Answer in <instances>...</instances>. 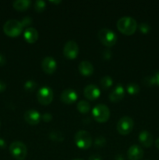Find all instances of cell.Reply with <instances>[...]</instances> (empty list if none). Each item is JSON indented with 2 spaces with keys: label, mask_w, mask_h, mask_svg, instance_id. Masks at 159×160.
Listing matches in <instances>:
<instances>
[{
  "label": "cell",
  "mask_w": 159,
  "mask_h": 160,
  "mask_svg": "<svg viewBox=\"0 0 159 160\" xmlns=\"http://www.w3.org/2000/svg\"><path fill=\"white\" fill-rule=\"evenodd\" d=\"M117 28L125 35H132L137 28V23L132 17H123L117 22Z\"/></svg>",
  "instance_id": "obj_1"
},
{
  "label": "cell",
  "mask_w": 159,
  "mask_h": 160,
  "mask_svg": "<svg viewBox=\"0 0 159 160\" xmlns=\"http://www.w3.org/2000/svg\"><path fill=\"white\" fill-rule=\"evenodd\" d=\"M98 37L103 45L108 47H112L117 42V35L113 31L107 28L101 29L98 33Z\"/></svg>",
  "instance_id": "obj_2"
},
{
  "label": "cell",
  "mask_w": 159,
  "mask_h": 160,
  "mask_svg": "<svg viewBox=\"0 0 159 160\" xmlns=\"http://www.w3.org/2000/svg\"><path fill=\"white\" fill-rule=\"evenodd\" d=\"M76 146L83 150L88 149L92 145V138L90 133L84 130L77 131L74 137Z\"/></svg>",
  "instance_id": "obj_3"
},
{
  "label": "cell",
  "mask_w": 159,
  "mask_h": 160,
  "mask_svg": "<svg viewBox=\"0 0 159 160\" xmlns=\"http://www.w3.org/2000/svg\"><path fill=\"white\" fill-rule=\"evenodd\" d=\"M23 26L20 21L17 20H9L3 25V31L10 38H16L23 31Z\"/></svg>",
  "instance_id": "obj_4"
},
{
  "label": "cell",
  "mask_w": 159,
  "mask_h": 160,
  "mask_svg": "<svg viewBox=\"0 0 159 160\" xmlns=\"http://www.w3.org/2000/svg\"><path fill=\"white\" fill-rule=\"evenodd\" d=\"M92 117L98 123H104L110 117V110L106 105L98 104L92 109Z\"/></svg>",
  "instance_id": "obj_5"
},
{
  "label": "cell",
  "mask_w": 159,
  "mask_h": 160,
  "mask_svg": "<svg viewBox=\"0 0 159 160\" xmlns=\"http://www.w3.org/2000/svg\"><path fill=\"white\" fill-rule=\"evenodd\" d=\"M9 152L17 160H24L27 155V148L21 142H13L9 145Z\"/></svg>",
  "instance_id": "obj_6"
},
{
  "label": "cell",
  "mask_w": 159,
  "mask_h": 160,
  "mask_svg": "<svg viewBox=\"0 0 159 160\" xmlns=\"http://www.w3.org/2000/svg\"><path fill=\"white\" fill-rule=\"evenodd\" d=\"M134 127V122L129 117H123L118 121L117 131L122 135H127L132 131Z\"/></svg>",
  "instance_id": "obj_7"
},
{
  "label": "cell",
  "mask_w": 159,
  "mask_h": 160,
  "mask_svg": "<svg viewBox=\"0 0 159 160\" xmlns=\"http://www.w3.org/2000/svg\"><path fill=\"white\" fill-rule=\"evenodd\" d=\"M54 94L51 88L48 86L41 88L37 93V98L39 103L43 106H48L52 102Z\"/></svg>",
  "instance_id": "obj_8"
},
{
  "label": "cell",
  "mask_w": 159,
  "mask_h": 160,
  "mask_svg": "<svg viewBox=\"0 0 159 160\" xmlns=\"http://www.w3.org/2000/svg\"><path fill=\"white\" fill-rule=\"evenodd\" d=\"M79 46L74 41H69L65 43L63 48V54L69 59H74L79 54Z\"/></svg>",
  "instance_id": "obj_9"
},
{
  "label": "cell",
  "mask_w": 159,
  "mask_h": 160,
  "mask_svg": "<svg viewBox=\"0 0 159 160\" xmlns=\"http://www.w3.org/2000/svg\"><path fill=\"white\" fill-rule=\"evenodd\" d=\"M41 68L42 70L47 74H52L57 69L56 60L51 56H46L44 58L41 62Z\"/></svg>",
  "instance_id": "obj_10"
},
{
  "label": "cell",
  "mask_w": 159,
  "mask_h": 160,
  "mask_svg": "<svg viewBox=\"0 0 159 160\" xmlns=\"http://www.w3.org/2000/svg\"><path fill=\"white\" fill-rule=\"evenodd\" d=\"M23 118L28 124L31 126H35L40 123L41 120V116L39 113L38 111L34 110V109H29L25 112Z\"/></svg>",
  "instance_id": "obj_11"
},
{
  "label": "cell",
  "mask_w": 159,
  "mask_h": 160,
  "mask_svg": "<svg viewBox=\"0 0 159 160\" xmlns=\"http://www.w3.org/2000/svg\"><path fill=\"white\" fill-rule=\"evenodd\" d=\"M84 95L87 99L94 101L100 97L101 91H100L99 88L95 84H89V85L86 86L84 88Z\"/></svg>",
  "instance_id": "obj_12"
},
{
  "label": "cell",
  "mask_w": 159,
  "mask_h": 160,
  "mask_svg": "<svg viewBox=\"0 0 159 160\" xmlns=\"http://www.w3.org/2000/svg\"><path fill=\"white\" fill-rule=\"evenodd\" d=\"M78 95L76 91L71 88H67L62 92L60 95V100L63 103L70 105L74 103L77 100Z\"/></svg>",
  "instance_id": "obj_13"
},
{
  "label": "cell",
  "mask_w": 159,
  "mask_h": 160,
  "mask_svg": "<svg viewBox=\"0 0 159 160\" xmlns=\"http://www.w3.org/2000/svg\"><path fill=\"white\" fill-rule=\"evenodd\" d=\"M125 96V89L122 84H118L113 88V90L109 94V100L112 102H120Z\"/></svg>",
  "instance_id": "obj_14"
},
{
  "label": "cell",
  "mask_w": 159,
  "mask_h": 160,
  "mask_svg": "<svg viewBox=\"0 0 159 160\" xmlns=\"http://www.w3.org/2000/svg\"><path fill=\"white\" fill-rule=\"evenodd\" d=\"M143 156V150L138 145H132L127 151L129 160H140Z\"/></svg>",
  "instance_id": "obj_15"
},
{
  "label": "cell",
  "mask_w": 159,
  "mask_h": 160,
  "mask_svg": "<svg viewBox=\"0 0 159 160\" xmlns=\"http://www.w3.org/2000/svg\"><path fill=\"white\" fill-rule=\"evenodd\" d=\"M139 142L145 148H150L152 146L154 143V138L153 136L149 131H142L139 134Z\"/></svg>",
  "instance_id": "obj_16"
},
{
  "label": "cell",
  "mask_w": 159,
  "mask_h": 160,
  "mask_svg": "<svg viewBox=\"0 0 159 160\" xmlns=\"http://www.w3.org/2000/svg\"><path fill=\"white\" fill-rule=\"evenodd\" d=\"M23 37L27 43L34 44L37 42V38H38V33L35 28H28L25 30L24 33H23Z\"/></svg>",
  "instance_id": "obj_17"
},
{
  "label": "cell",
  "mask_w": 159,
  "mask_h": 160,
  "mask_svg": "<svg viewBox=\"0 0 159 160\" xmlns=\"http://www.w3.org/2000/svg\"><path fill=\"white\" fill-rule=\"evenodd\" d=\"M79 72L84 77H90L93 74L94 67L89 61H82L79 64Z\"/></svg>",
  "instance_id": "obj_18"
},
{
  "label": "cell",
  "mask_w": 159,
  "mask_h": 160,
  "mask_svg": "<svg viewBox=\"0 0 159 160\" xmlns=\"http://www.w3.org/2000/svg\"><path fill=\"white\" fill-rule=\"evenodd\" d=\"M31 1L30 0H17L13 2L12 6L15 9L18 11H24L30 7Z\"/></svg>",
  "instance_id": "obj_19"
},
{
  "label": "cell",
  "mask_w": 159,
  "mask_h": 160,
  "mask_svg": "<svg viewBox=\"0 0 159 160\" xmlns=\"http://www.w3.org/2000/svg\"><path fill=\"white\" fill-rule=\"evenodd\" d=\"M77 110L80 113H88L90 110V105L89 104L88 102L85 101V100H81L77 103Z\"/></svg>",
  "instance_id": "obj_20"
},
{
  "label": "cell",
  "mask_w": 159,
  "mask_h": 160,
  "mask_svg": "<svg viewBox=\"0 0 159 160\" xmlns=\"http://www.w3.org/2000/svg\"><path fill=\"white\" fill-rule=\"evenodd\" d=\"M140 86L136 83H129L126 86V92L130 95H136L140 92Z\"/></svg>",
  "instance_id": "obj_21"
},
{
  "label": "cell",
  "mask_w": 159,
  "mask_h": 160,
  "mask_svg": "<svg viewBox=\"0 0 159 160\" xmlns=\"http://www.w3.org/2000/svg\"><path fill=\"white\" fill-rule=\"evenodd\" d=\"M100 83H101V86L102 87V88L107 90V89H108L109 88H111L112 86L113 80H112V78H111L110 76L106 75V76L103 77V78H101Z\"/></svg>",
  "instance_id": "obj_22"
},
{
  "label": "cell",
  "mask_w": 159,
  "mask_h": 160,
  "mask_svg": "<svg viewBox=\"0 0 159 160\" xmlns=\"http://www.w3.org/2000/svg\"><path fill=\"white\" fill-rule=\"evenodd\" d=\"M49 138L54 142H62L64 139L62 132L59 131H52L49 134Z\"/></svg>",
  "instance_id": "obj_23"
},
{
  "label": "cell",
  "mask_w": 159,
  "mask_h": 160,
  "mask_svg": "<svg viewBox=\"0 0 159 160\" xmlns=\"http://www.w3.org/2000/svg\"><path fill=\"white\" fill-rule=\"evenodd\" d=\"M37 88V84L33 80H28L24 84V89L28 92H33Z\"/></svg>",
  "instance_id": "obj_24"
},
{
  "label": "cell",
  "mask_w": 159,
  "mask_h": 160,
  "mask_svg": "<svg viewBox=\"0 0 159 160\" xmlns=\"http://www.w3.org/2000/svg\"><path fill=\"white\" fill-rule=\"evenodd\" d=\"M45 7H46V3L45 1H42V0H38V1H36L34 3V10L36 12H43L45 10Z\"/></svg>",
  "instance_id": "obj_25"
},
{
  "label": "cell",
  "mask_w": 159,
  "mask_h": 160,
  "mask_svg": "<svg viewBox=\"0 0 159 160\" xmlns=\"http://www.w3.org/2000/svg\"><path fill=\"white\" fill-rule=\"evenodd\" d=\"M106 145V139L103 136H98L94 141V146L97 148H101Z\"/></svg>",
  "instance_id": "obj_26"
},
{
  "label": "cell",
  "mask_w": 159,
  "mask_h": 160,
  "mask_svg": "<svg viewBox=\"0 0 159 160\" xmlns=\"http://www.w3.org/2000/svg\"><path fill=\"white\" fill-rule=\"evenodd\" d=\"M143 84L147 87H152V86L156 85L155 84V80H154V75H151V76H147L146 78L143 79Z\"/></svg>",
  "instance_id": "obj_27"
},
{
  "label": "cell",
  "mask_w": 159,
  "mask_h": 160,
  "mask_svg": "<svg viewBox=\"0 0 159 160\" xmlns=\"http://www.w3.org/2000/svg\"><path fill=\"white\" fill-rule=\"evenodd\" d=\"M138 28L142 34H147V33L150 32V31H151V26L147 23H141L139 25Z\"/></svg>",
  "instance_id": "obj_28"
},
{
  "label": "cell",
  "mask_w": 159,
  "mask_h": 160,
  "mask_svg": "<svg viewBox=\"0 0 159 160\" xmlns=\"http://www.w3.org/2000/svg\"><path fill=\"white\" fill-rule=\"evenodd\" d=\"M20 23H21L23 28H26V27H29V26H31L33 23L32 18L30 17H23V19H22V20L20 21Z\"/></svg>",
  "instance_id": "obj_29"
},
{
  "label": "cell",
  "mask_w": 159,
  "mask_h": 160,
  "mask_svg": "<svg viewBox=\"0 0 159 160\" xmlns=\"http://www.w3.org/2000/svg\"><path fill=\"white\" fill-rule=\"evenodd\" d=\"M41 119L44 122L48 123V122L51 121V120H52V115L51 113H49V112H45V113H44L42 115Z\"/></svg>",
  "instance_id": "obj_30"
},
{
  "label": "cell",
  "mask_w": 159,
  "mask_h": 160,
  "mask_svg": "<svg viewBox=\"0 0 159 160\" xmlns=\"http://www.w3.org/2000/svg\"><path fill=\"white\" fill-rule=\"evenodd\" d=\"M103 58L105 59H110L112 56V52L109 49H105L103 52Z\"/></svg>",
  "instance_id": "obj_31"
},
{
  "label": "cell",
  "mask_w": 159,
  "mask_h": 160,
  "mask_svg": "<svg viewBox=\"0 0 159 160\" xmlns=\"http://www.w3.org/2000/svg\"><path fill=\"white\" fill-rule=\"evenodd\" d=\"M89 160H102V159H101V156H99V155L94 154L89 157Z\"/></svg>",
  "instance_id": "obj_32"
},
{
  "label": "cell",
  "mask_w": 159,
  "mask_h": 160,
  "mask_svg": "<svg viewBox=\"0 0 159 160\" xmlns=\"http://www.w3.org/2000/svg\"><path fill=\"white\" fill-rule=\"evenodd\" d=\"M154 80H155V84L156 85L159 86V70L154 73Z\"/></svg>",
  "instance_id": "obj_33"
},
{
  "label": "cell",
  "mask_w": 159,
  "mask_h": 160,
  "mask_svg": "<svg viewBox=\"0 0 159 160\" xmlns=\"http://www.w3.org/2000/svg\"><path fill=\"white\" fill-rule=\"evenodd\" d=\"M6 63V57L4 55L0 53V66H2Z\"/></svg>",
  "instance_id": "obj_34"
},
{
  "label": "cell",
  "mask_w": 159,
  "mask_h": 160,
  "mask_svg": "<svg viewBox=\"0 0 159 160\" xmlns=\"http://www.w3.org/2000/svg\"><path fill=\"white\" fill-rule=\"evenodd\" d=\"M6 85L2 81H0V92H2L6 90Z\"/></svg>",
  "instance_id": "obj_35"
},
{
  "label": "cell",
  "mask_w": 159,
  "mask_h": 160,
  "mask_svg": "<svg viewBox=\"0 0 159 160\" xmlns=\"http://www.w3.org/2000/svg\"><path fill=\"white\" fill-rule=\"evenodd\" d=\"M115 160H125L124 156H123V155H121V154L116 155L115 157Z\"/></svg>",
  "instance_id": "obj_36"
},
{
  "label": "cell",
  "mask_w": 159,
  "mask_h": 160,
  "mask_svg": "<svg viewBox=\"0 0 159 160\" xmlns=\"http://www.w3.org/2000/svg\"><path fill=\"white\" fill-rule=\"evenodd\" d=\"M6 145V142L2 138H0V148H4Z\"/></svg>",
  "instance_id": "obj_37"
},
{
  "label": "cell",
  "mask_w": 159,
  "mask_h": 160,
  "mask_svg": "<svg viewBox=\"0 0 159 160\" xmlns=\"http://www.w3.org/2000/svg\"><path fill=\"white\" fill-rule=\"evenodd\" d=\"M155 146H156V148H157V149H159V138H158L156 139V141H155Z\"/></svg>",
  "instance_id": "obj_38"
},
{
  "label": "cell",
  "mask_w": 159,
  "mask_h": 160,
  "mask_svg": "<svg viewBox=\"0 0 159 160\" xmlns=\"http://www.w3.org/2000/svg\"><path fill=\"white\" fill-rule=\"evenodd\" d=\"M53 2V3H59V2H61V1H52V2Z\"/></svg>",
  "instance_id": "obj_39"
},
{
  "label": "cell",
  "mask_w": 159,
  "mask_h": 160,
  "mask_svg": "<svg viewBox=\"0 0 159 160\" xmlns=\"http://www.w3.org/2000/svg\"><path fill=\"white\" fill-rule=\"evenodd\" d=\"M72 160H84L82 159H72Z\"/></svg>",
  "instance_id": "obj_40"
},
{
  "label": "cell",
  "mask_w": 159,
  "mask_h": 160,
  "mask_svg": "<svg viewBox=\"0 0 159 160\" xmlns=\"http://www.w3.org/2000/svg\"><path fill=\"white\" fill-rule=\"evenodd\" d=\"M0 128H1V121H0Z\"/></svg>",
  "instance_id": "obj_41"
},
{
  "label": "cell",
  "mask_w": 159,
  "mask_h": 160,
  "mask_svg": "<svg viewBox=\"0 0 159 160\" xmlns=\"http://www.w3.org/2000/svg\"><path fill=\"white\" fill-rule=\"evenodd\" d=\"M146 160H148V159H146Z\"/></svg>",
  "instance_id": "obj_42"
}]
</instances>
